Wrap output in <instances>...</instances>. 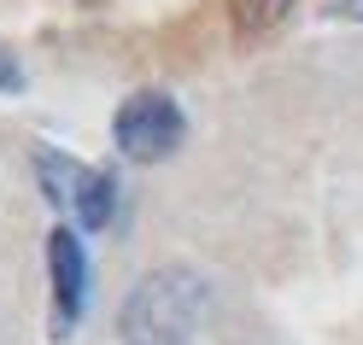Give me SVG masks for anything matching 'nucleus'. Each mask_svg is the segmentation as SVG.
Returning <instances> with one entry per match:
<instances>
[{"instance_id": "f03ea898", "label": "nucleus", "mask_w": 363, "mask_h": 345, "mask_svg": "<svg viewBox=\"0 0 363 345\" xmlns=\"http://www.w3.org/2000/svg\"><path fill=\"white\" fill-rule=\"evenodd\" d=\"M35 176H41V193L53 205H65L82 228H106L118 217V176L111 170H94V164H77L53 147L35 152Z\"/></svg>"}, {"instance_id": "f257e3e1", "label": "nucleus", "mask_w": 363, "mask_h": 345, "mask_svg": "<svg viewBox=\"0 0 363 345\" xmlns=\"http://www.w3.org/2000/svg\"><path fill=\"white\" fill-rule=\"evenodd\" d=\"M211 310L206 275L188 264L147 269L118 305V345H188Z\"/></svg>"}, {"instance_id": "423d86ee", "label": "nucleus", "mask_w": 363, "mask_h": 345, "mask_svg": "<svg viewBox=\"0 0 363 345\" xmlns=\"http://www.w3.org/2000/svg\"><path fill=\"white\" fill-rule=\"evenodd\" d=\"M18 88H24V71H18V59L0 47V94H18Z\"/></svg>"}, {"instance_id": "7ed1b4c3", "label": "nucleus", "mask_w": 363, "mask_h": 345, "mask_svg": "<svg viewBox=\"0 0 363 345\" xmlns=\"http://www.w3.org/2000/svg\"><path fill=\"white\" fill-rule=\"evenodd\" d=\"M111 141H118V152L135 158V164H158V158H170L182 141H188V118H182V106L170 94L141 88V94H129L118 106V118H111Z\"/></svg>"}, {"instance_id": "0eeeda50", "label": "nucleus", "mask_w": 363, "mask_h": 345, "mask_svg": "<svg viewBox=\"0 0 363 345\" xmlns=\"http://www.w3.org/2000/svg\"><path fill=\"white\" fill-rule=\"evenodd\" d=\"M334 12L340 18H363V0H334Z\"/></svg>"}, {"instance_id": "39448f33", "label": "nucleus", "mask_w": 363, "mask_h": 345, "mask_svg": "<svg viewBox=\"0 0 363 345\" xmlns=\"http://www.w3.org/2000/svg\"><path fill=\"white\" fill-rule=\"evenodd\" d=\"M293 12H299V0H235V35L240 41H269Z\"/></svg>"}, {"instance_id": "20e7f679", "label": "nucleus", "mask_w": 363, "mask_h": 345, "mask_svg": "<svg viewBox=\"0 0 363 345\" xmlns=\"http://www.w3.org/2000/svg\"><path fill=\"white\" fill-rule=\"evenodd\" d=\"M48 275H53V334H65L82 322V305H88V251L71 228L48 234Z\"/></svg>"}]
</instances>
